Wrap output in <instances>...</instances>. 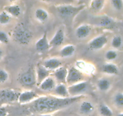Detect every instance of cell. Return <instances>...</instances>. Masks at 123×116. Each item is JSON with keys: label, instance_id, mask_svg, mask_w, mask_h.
<instances>
[{"label": "cell", "instance_id": "23", "mask_svg": "<svg viewBox=\"0 0 123 116\" xmlns=\"http://www.w3.org/2000/svg\"><path fill=\"white\" fill-rule=\"evenodd\" d=\"M35 17L38 21L43 23L49 18V13L44 8H38L35 11Z\"/></svg>", "mask_w": 123, "mask_h": 116}, {"label": "cell", "instance_id": "4", "mask_svg": "<svg viewBox=\"0 0 123 116\" xmlns=\"http://www.w3.org/2000/svg\"><path fill=\"white\" fill-rule=\"evenodd\" d=\"M19 81L22 85L32 87L36 83V72L32 69H29L20 75Z\"/></svg>", "mask_w": 123, "mask_h": 116}, {"label": "cell", "instance_id": "30", "mask_svg": "<svg viewBox=\"0 0 123 116\" xmlns=\"http://www.w3.org/2000/svg\"><path fill=\"white\" fill-rule=\"evenodd\" d=\"M111 2L113 8L116 10L120 11L123 8V1L122 0H112Z\"/></svg>", "mask_w": 123, "mask_h": 116}, {"label": "cell", "instance_id": "20", "mask_svg": "<svg viewBox=\"0 0 123 116\" xmlns=\"http://www.w3.org/2000/svg\"><path fill=\"white\" fill-rule=\"evenodd\" d=\"M102 70L104 73L109 75H117L119 72V69L115 64L112 63H107L102 67Z\"/></svg>", "mask_w": 123, "mask_h": 116}, {"label": "cell", "instance_id": "8", "mask_svg": "<svg viewBox=\"0 0 123 116\" xmlns=\"http://www.w3.org/2000/svg\"><path fill=\"white\" fill-rule=\"evenodd\" d=\"M108 43V38L105 35H100L92 39L88 44L89 48L92 50L102 49Z\"/></svg>", "mask_w": 123, "mask_h": 116}, {"label": "cell", "instance_id": "10", "mask_svg": "<svg viewBox=\"0 0 123 116\" xmlns=\"http://www.w3.org/2000/svg\"><path fill=\"white\" fill-rule=\"evenodd\" d=\"M35 47L36 50L40 53H44L49 50L50 47L49 45V41L48 39L46 32H44L42 37L36 42Z\"/></svg>", "mask_w": 123, "mask_h": 116}, {"label": "cell", "instance_id": "3", "mask_svg": "<svg viewBox=\"0 0 123 116\" xmlns=\"http://www.w3.org/2000/svg\"><path fill=\"white\" fill-rule=\"evenodd\" d=\"M83 8V6L74 7L70 5H64L57 7L58 13L62 18H70L74 16Z\"/></svg>", "mask_w": 123, "mask_h": 116}, {"label": "cell", "instance_id": "12", "mask_svg": "<svg viewBox=\"0 0 123 116\" xmlns=\"http://www.w3.org/2000/svg\"><path fill=\"white\" fill-rule=\"evenodd\" d=\"M50 71L47 70L43 65H38L37 66L36 71V83L39 85L45 79L49 77L50 74Z\"/></svg>", "mask_w": 123, "mask_h": 116}, {"label": "cell", "instance_id": "26", "mask_svg": "<svg viewBox=\"0 0 123 116\" xmlns=\"http://www.w3.org/2000/svg\"><path fill=\"white\" fill-rule=\"evenodd\" d=\"M114 104L115 106L118 108H123V93L122 92H118L116 93L114 97Z\"/></svg>", "mask_w": 123, "mask_h": 116}, {"label": "cell", "instance_id": "25", "mask_svg": "<svg viewBox=\"0 0 123 116\" xmlns=\"http://www.w3.org/2000/svg\"><path fill=\"white\" fill-rule=\"evenodd\" d=\"M99 112L102 116H113V111L108 105L102 104L99 107Z\"/></svg>", "mask_w": 123, "mask_h": 116}, {"label": "cell", "instance_id": "29", "mask_svg": "<svg viewBox=\"0 0 123 116\" xmlns=\"http://www.w3.org/2000/svg\"><path fill=\"white\" fill-rule=\"evenodd\" d=\"M118 57V53L114 50H109L105 53V58L108 61H113Z\"/></svg>", "mask_w": 123, "mask_h": 116}, {"label": "cell", "instance_id": "27", "mask_svg": "<svg viewBox=\"0 0 123 116\" xmlns=\"http://www.w3.org/2000/svg\"><path fill=\"white\" fill-rule=\"evenodd\" d=\"M10 21L11 16L8 13L5 12L4 10L0 13V24L7 25L10 22Z\"/></svg>", "mask_w": 123, "mask_h": 116}, {"label": "cell", "instance_id": "14", "mask_svg": "<svg viewBox=\"0 0 123 116\" xmlns=\"http://www.w3.org/2000/svg\"><path fill=\"white\" fill-rule=\"evenodd\" d=\"M42 65L49 71H55L62 66V62L57 58H50L46 60Z\"/></svg>", "mask_w": 123, "mask_h": 116}, {"label": "cell", "instance_id": "13", "mask_svg": "<svg viewBox=\"0 0 123 116\" xmlns=\"http://www.w3.org/2000/svg\"><path fill=\"white\" fill-rule=\"evenodd\" d=\"M56 80L54 77L49 76L44 80L40 84L38 85L39 88L44 91H49L54 89L56 87Z\"/></svg>", "mask_w": 123, "mask_h": 116}, {"label": "cell", "instance_id": "36", "mask_svg": "<svg viewBox=\"0 0 123 116\" xmlns=\"http://www.w3.org/2000/svg\"><path fill=\"white\" fill-rule=\"evenodd\" d=\"M38 116H53L48 114H39Z\"/></svg>", "mask_w": 123, "mask_h": 116}, {"label": "cell", "instance_id": "15", "mask_svg": "<svg viewBox=\"0 0 123 116\" xmlns=\"http://www.w3.org/2000/svg\"><path fill=\"white\" fill-rule=\"evenodd\" d=\"M67 73H68V70L63 66H61L57 70L54 71L53 76L54 79L60 83H66V78H67Z\"/></svg>", "mask_w": 123, "mask_h": 116}, {"label": "cell", "instance_id": "33", "mask_svg": "<svg viewBox=\"0 0 123 116\" xmlns=\"http://www.w3.org/2000/svg\"><path fill=\"white\" fill-rule=\"evenodd\" d=\"M0 42L4 44H7L9 42V37L4 31H0Z\"/></svg>", "mask_w": 123, "mask_h": 116}, {"label": "cell", "instance_id": "9", "mask_svg": "<svg viewBox=\"0 0 123 116\" xmlns=\"http://www.w3.org/2000/svg\"><path fill=\"white\" fill-rule=\"evenodd\" d=\"M37 98H38V95L36 92L32 90H26L19 94L18 102L21 104H25L34 101Z\"/></svg>", "mask_w": 123, "mask_h": 116}, {"label": "cell", "instance_id": "31", "mask_svg": "<svg viewBox=\"0 0 123 116\" xmlns=\"http://www.w3.org/2000/svg\"><path fill=\"white\" fill-rule=\"evenodd\" d=\"M9 75L6 70L0 69V84L6 83L8 79Z\"/></svg>", "mask_w": 123, "mask_h": 116}, {"label": "cell", "instance_id": "37", "mask_svg": "<svg viewBox=\"0 0 123 116\" xmlns=\"http://www.w3.org/2000/svg\"><path fill=\"white\" fill-rule=\"evenodd\" d=\"M117 116H123V112H122V113L118 114Z\"/></svg>", "mask_w": 123, "mask_h": 116}, {"label": "cell", "instance_id": "11", "mask_svg": "<svg viewBox=\"0 0 123 116\" xmlns=\"http://www.w3.org/2000/svg\"><path fill=\"white\" fill-rule=\"evenodd\" d=\"M64 31L63 29L60 28L55 32L52 38L49 41L50 47H55L60 46L64 41Z\"/></svg>", "mask_w": 123, "mask_h": 116}, {"label": "cell", "instance_id": "32", "mask_svg": "<svg viewBox=\"0 0 123 116\" xmlns=\"http://www.w3.org/2000/svg\"><path fill=\"white\" fill-rule=\"evenodd\" d=\"M113 23H114V21L109 17H103L101 19L100 21V25L104 27L111 26L112 25Z\"/></svg>", "mask_w": 123, "mask_h": 116}, {"label": "cell", "instance_id": "16", "mask_svg": "<svg viewBox=\"0 0 123 116\" xmlns=\"http://www.w3.org/2000/svg\"><path fill=\"white\" fill-rule=\"evenodd\" d=\"M91 28L87 24H83L76 29L75 31L76 36L79 39H83L87 37L90 35Z\"/></svg>", "mask_w": 123, "mask_h": 116}, {"label": "cell", "instance_id": "1", "mask_svg": "<svg viewBox=\"0 0 123 116\" xmlns=\"http://www.w3.org/2000/svg\"><path fill=\"white\" fill-rule=\"evenodd\" d=\"M84 96L81 95L67 98L52 95L39 97L32 101L31 106L35 112H38L40 114H44L67 107L81 100Z\"/></svg>", "mask_w": 123, "mask_h": 116}, {"label": "cell", "instance_id": "18", "mask_svg": "<svg viewBox=\"0 0 123 116\" xmlns=\"http://www.w3.org/2000/svg\"><path fill=\"white\" fill-rule=\"evenodd\" d=\"M94 110L93 104L89 101H84L80 104L79 107V112L83 115L91 114Z\"/></svg>", "mask_w": 123, "mask_h": 116}, {"label": "cell", "instance_id": "5", "mask_svg": "<svg viewBox=\"0 0 123 116\" xmlns=\"http://www.w3.org/2000/svg\"><path fill=\"white\" fill-rule=\"evenodd\" d=\"M88 88V82L82 81L75 84L70 85L68 87V91L70 96L74 97L82 95V93L86 91Z\"/></svg>", "mask_w": 123, "mask_h": 116}, {"label": "cell", "instance_id": "19", "mask_svg": "<svg viewBox=\"0 0 123 116\" xmlns=\"http://www.w3.org/2000/svg\"><path fill=\"white\" fill-rule=\"evenodd\" d=\"M4 10L10 14L11 16L19 17L21 14V9L19 6L17 4H12L6 6L4 7Z\"/></svg>", "mask_w": 123, "mask_h": 116}, {"label": "cell", "instance_id": "24", "mask_svg": "<svg viewBox=\"0 0 123 116\" xmlns=\"http://www.w3.org/2000/svg\"><path fill=\"white\" fill-rule=\"evenodd\" d=\"M105 4V1L103 0H94L90 2V7L92 10L98 12L102 10Z\"/></svg>", "mask_w": 123, "mask_h": 116}, {"label": "cell", "instance_id": "7", "mask_svg": "<svg viewBox=\"0 0 123 116\" xmlns=\"http://www.w3.org/2000/svg\"><path fill=\"white\" fill-rule=\"evenodd\" d=\"M83 75L82 73L79 70L75 67H71L68 70L66 83L67 84L72 85L82 81Z\"/></svg>", "mask_w": 123, "mask_h": 116}, {"label": "cell", "instance_id": "35", "mask_svg": "<svg viewBox=\"0 0 123 116\" xmlns=\"http://www.w3.org/2000/svg\"><path fill=\"white\" fill-rule=\"evenodd\" d=\"M4 55V52L1 48H0V60L2 59V57Z\"/></svg>", "mask_w": 123, "mask_h": 116}, {"label": "cell", "instance_id": "28", "mask_svg": "<svg viewBox=\"0 0 123 116\" xmlns=\"http://www.w3.org/2000/svg\"><path fill=\"white\" fill-rule=\"evenodd\" d=\"M123 43L122 37L120 36H115L112 38L111 41L112 47L114 48H120L122 46Z\"/></svg>", "mask_w": 123, "mask_h": 116}, {"label": "cell", "instance_id": "21", "mask_svg": "<svg viewBox=\"0 0 123 116\" xmlns=\"http://www.w3.org/2000/svg\"><path fill=\"white\" fill-rule=\"evenodd\" d=\"M97 87L100 91L106 92L111 88V82L106 78L100 79L97 83Z\"/></svg>", "mask_w": 123, "mask_h": 116}, {"label": "cell", "instance_id": "34", "mask_svg": "<svg viewBox=\"0 0 123 116\" xmlns=\"http://www.w3.org/2000/svg\"><path fill=\"white\" fill-rule=\"evenodd\" d=\"M7 114V110L5 108H0V116H6Z\"/></svg>", "mask_w": 123, "mask_h": 116}, {"label": "cell", "instance_id": "2", "mask_svg": "<svg viewBox=\"0 0 123 116\" xmlns=\"http://www.w3.org/2000/svg\"><path fill=\"white\" fill-rule=\"evenodd\" d=\"M32 33L23 23L18 24L13 31V37L19 44L28 45L32 37Z\"/></svg>", "mask_w": 123, "mask_h": 116}, {"label": "cell", "instance_id": "6", "mask_svg": "<svg viewBox=\"0 0 123 116\" xmlns=\"http://www.w3.org/2000/svg\"><path fill=\"white\" fill-rule=\"evenodd\" d=\"M20 93L13 89H5L0 90V102H18Z\"/></svg>", "mask_w": 123, "mask_h": 116}, {"label": "cell", "instance_id": "22", "mask_svg": "<svg viewBox=\"0 0 123 116\" xmlns=\"http://www.w3.org/2000/svg\"><path fill=\"white\" fill-rule=\"evenodd\" d=\"M76 47L73 45H67L64 47L60 51V55L62 58H69L74 54Z\"/></svg>", "mask_w": 123, "mask_h": 116}, {"label": "cell", "instance_id": "17", "mask_svg": "<svg viewBox=\"0 0 123 116\" xmlns=\"http://www.w3.org/2000/svg\"><path fill=\"white\" fill-rule=\"evenodd\" d=\"M54 92L58 97L62 98L70 97L68 87L64 83H58L54 88Z\"/></svg>", "mask_w": 123, "mask_h": 116}]
</instances>
